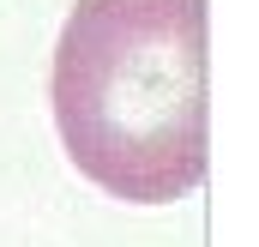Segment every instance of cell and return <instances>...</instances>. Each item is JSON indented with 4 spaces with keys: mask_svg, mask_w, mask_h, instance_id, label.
<instances>
[{
    "mask_svg": "<svg viewBox=\"0 0 259 247\" xmlns=\"http://www.w3.org/2000/svg\"><path fill=\"white\" fill-rule=\"evenodd\" d=\"M55 127L84 181L169 205L211 169L205 0H78L49 72Z\"/></svg>",
    "mask_w": 259,
    "mask_h": 247,
    "instance_id": "obj_1",
    "label": "cell"
}]
</instances>
